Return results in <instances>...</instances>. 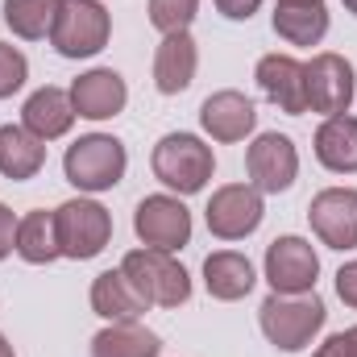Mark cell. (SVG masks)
Wrapping results in <instances>:
<instances>
[{
    "mask_svg": "<svg viewBox=\"0 0 357 357\" xmlns=\"http://www.w3.org/2000/svg\"><path fill=\"white\" fill-rule=\"evenodd\" d=\"M270 25L291 46H320L328 33V4H274Z\"/></svg>",
    "mask_w": 357,
    "mask_h": 357,
    "instance_id": "603a6c76",
    "label": "cell"
},
{
    "mask_svg": "<svg viewBox=\"0 0 357 357\" xmlns=\"http://www.w3.org/2000/svg\"><path fill=\"white\" fill-rule=\"evenodd\" d=\"M21 125L33 133V137H42V142H59V137H67L71 133V125H75V104H71V91L67 88H38L29 100H25V108H21Z\"/></svg>",
    "mask_w": 357,
    "mask_h": 357,
    "instance_id": "ac0fdd59",
    "label": "cell"
},
{
    "mask_svg": "<svg viewBox=\"0 0 357 357\" xmlns=\"http://www.w3.org/2000/svg\"><path fill=\"white\" fill-rule=\"evenodd\" d=\"M195 71H199V46H195L191 29L167 33L154 50V88L162 96H178V91L191 88Z\"/></svg>",
    "mask_w": 357,
    "mask_h": 357,
    "instance_id": "2e32d148",
    "label": "cell"
},
{
    "mask_svg": "<svg viewBox=\"0 0 357 357\" xmlns=\"http://www.w3.org/2000/svg\"><path fill=\"white\" fill-rule=\"evenodd\" d=\"M258 88L270 104H278V112L287 116H303L307 112V79H303V63L291 54H262L258 71H254Z\"/></svg>",
    "mask_w": 357,
    "mask_h": 357,
    "instance_id": "5bb4252c",
    "label": "cell"
},
{
    "mask_svg": "<svg viewBox=\"0 0 357 357\" xmlns=\"http://www.w3.org/2000/svg\"><path fill=\"white\" fill-rule=\"evenodd\" d=\"M254 282H258L254 262H250L245 254H237V250H216V254L204 258V287H208V295L220 299V303L245 299V295L254 291Z\"/></svg>",
    "mask_w": 357,
    "mask_h": 357,
    "instance_id": "ffe728a7",
    "label": "cell"
},
{
    "mask_svg": "<svg viewBox=\"0 0 357 357\" xmlns=\"http://www.w3.org/2000/svg\"><path fill=\"white\" fill-rule=\"evenodd\" d=\"M303 79H307V112H349L354 104V63L345 54L320 50L312 63H303Z\"/></svg>",
    "mask_w": 357,
    "mask_h": 357,
    "instance_id": "30bf717a",
    "label": "cell"
},
{
    "mask_svg": "<svg viewBox=\"0 0 357 357\" xmlns=\"http://www.w3.org/2000/svg\"><path fill=\"white\" fill-rule=\"evenodd\" d=\"M337 295H341V303H345V307H354V312H357V258L337 270Z\"/></svg>",
    "mask_w": 357,
    "mask_h": 357,
    "instance_id": "83f0119b",
    "label": "cell"
},
{
    "mask_svg": "<svg viewBox=\"0 0 357 357\" xmlns=\"http://www.w3.org/2000/svg\"><path fill=\"white\" fill-rule=\"evenodd\" d=\"M216 8H220V17H229V21H250V17L262 8V0H216Z\"/></svg>",
    "mask_w": 357,
    "mask_h": 357,
    "instance_id": "f546056e",
    "label": "cell"
},
{
    "mask_svg": "<svg viewBox=\"0 0 357 357\" xmlns=\"http://www.w3.org/2000/svg\"><path fill=\"white\" fill-rule=\"evenodd\" d=\"M312 233L328 250H357V187H324L307 204Z\"/></svg>",
    "mask_w": 357,
    "mask_h": 357,
    "instance_id": "8fae6325",
    "label": "cell"
},
{
    "mask_svg": "<svg viewBox=\"0 0 357 357\" xmlns=\"http://www.w3.org/2000/svg\"><path fill=\"white\" fill-rule=\"evenodd\" d=\"M59 4L63 0H4V25L25 42H42L54 29Z\"/></svg>",
    "mask_w": 357,
    "mask_h": 357,
    "instance_id": "d4e9b609",
    "label": "cell"
},
{
    "mask_svg": "<svg viewBox=\"0 0 357 357\" xmlns=\"http://www.w3.org/2000/svg\"><path fill=\"white\" fill-rule=\"evenodd\" d=\"M162 341L137 320H116L91 337V357H158Z\"/></svg>",
    "mask_w": 357,
    "mask_h": 357,
    "instance_id": "7402d4cb",
    "label": "cell"
},
{
    "mask_svg": "<svg viewBox=\"0 0 357 357\" xmlns=\"http://www.w3.org/2000/svg\"><path fill=\"white\" fill-rule=\"evenodd\" d=\"M0 357H17V354H13V345L4 341V333H0Z\"/></svg>",
    "mask_w": 357,
    "mask_h": 357,
    "instance_id": "d6a6232c",
    "label": "cell"
},
{
    "mask_svg": "<svg viewBox=\"0 0 357 357\" xmlns=\"http://www.w3.org/2000/svg\"><path fill=\"white\" fill-rule=\"evenodd\" d=\"M67 91H71L75 116H84V121H108V116L125 112V104H129V88L112 67H91Z\"/></svg>",
    "mask_w": 357,
    "mask_h": 357,
    "instance_id": "9a60e30c",
    "label": "cell"
},
{
    "mask_svg": "<svg viewBox=\"0 0 357 357\" xmlns=\"http://www.w3.org/2000/svg\"><path fill=\"white\" fill-rule=\"evenodd\" d=\"M312 357H345V345H341V333H333V337H328V341H324V345H320V349H316Z\"/></svg>",
    "mask_w": 357,
    "mask_h": 357,
    "instance_id": "4dcf8cb0",
    "label": "cell"
},
{
    "mask_svg": "<svg viewBox=\"0 0 357 357\" xmlns=\"http://www.w3.org/2000/svg\"><path fill=\"white\" fill-rule=\"evenodd\" d=\"M112 38V13L100 0H63L54 29H50V46L63 59H96Z\"/></svg>",
    "mask_w": 357,
    "mask_h": 357,
    "instance_id": "5b68a950",
    "label": "cell"
},
{
    "mask_svg": "<svg viewBox=\"0 0 357 357\" xmlns=\"http://www.w3.org/2000/svg\"><path fill=\"white\" fill-rule=\"evenodd\" d=\"M262 216H266V204L254 183H225L212 191V199L204 208L208 233L220 241H245L250 233H258Z\"/></svg>",
    "mask_w": 357,
    "mask_h": 357,
    "instance_id": "52a82bcc",
    "label": "cell"
},
{
    "mask_svg": "<svg viewBox=\"0 0 357 357\" xmlns=\"http://www.w3.org/2000/svg\"><path fill=\"white\" fill-rule=\"evenodd\" d=\"M17 254L29 266H46V262L63 258L59 254V233H54V212L38 208V212H25L17 220Z\"/></svg>",
    "mask_w": 357,
    "mask_h": 357,
    "instance_id": "cb8c5ba5",
    "label": "cell"
},
{
    "mask_svg": "<svg viewBox=\"0 0 357 357\" xmlns=\"http://www.w3.org/2000/svg\"><path fill=\"white\" fill-rule=\"evenodd\" d=\"M341 345H345V357H357V324L341 333Z\"/></svg>",
    "mask_w": 357,
    "mask_h": 357,
    "instance_id": "1f68e13d",
    "label": "cell"
},
{
    "mask_svg": "<svg viewBox=\"0 0 357 357\" xmlns=\"http://www.w3.org/2000/svg\"><path fill=\"white\" fill-rule=\"evenodd\" d=\"M133 233L146 250L175 254L191 241V212L178 195H146L133 208Z\"/></svg>",
    "mask_w": 357,
    "mask_h": 357,
    "instance_id": "9c48e42d",
    "label": "cell"
},
{
    "mask_svg": "<svg viewBox=\"0 0 357 357\" xmlns=\"http://www.w3.org/2000/svg\"><path fill=\"white\" fill-rule=\"evenodd\" d=\"M266 282L274 295H303V291H316V278H320V254L312 250L307 237H274L266 245Z\"/></svg>",
    "mask_w": 357,
    "mask_h": 357,
    "instance_id": "ba28073f",
    "label": "cell"
},
{
    "mask_svg": "<svg viewBox=\"0 0 357 357\" xmlns=\"http://www.w3.org/2000/svg\"><path fill=\"white\" fill-rule=\"evenodd\" d=\"M121 270L133 278V287L150 299V307L158 303V307H178V303H187L191 299V274L183 270L175 254H167V250H129L125 254V262Z\"/></svg>",
    "mask_w": 357,
    "mask_h": 357,
    "instance_id": "8992f818",
    "label": "cell"
},
{
    "mask_svg": "<svg viewBox=\"0 0 357 357\" xmlns=\"http://www.w3.org/2000/svg\"><path fill=\"white\" fill-rule=\"evenodd\" d=\"M328 320V307L316 291H303V295H274L270 291L258 307V324L266 333V341L282 354H299L316 341V333L324 328Z\"/></svg>",
    "mask_w": 357,
    "mask_h": 357,
    "instance_id": "6da1fadb",
    "label": "cell"
},
{
    "mask_svg": "<svg viewBox=\"0 0 357 357\" xmlns=\"http://www.w3.org/2000/svg\"><path fill=\"white\" fill-rule=\"evenodd\" d=\"M25 79H29V59L17 46L0 42V100L17 96V91L25 88Z\"/></svg>",
    "mask_w": 357,
    "mask_h": 357,
    "instance_id": "4316f807",
    "label": "cell"
},
{
    "mask_svg": "<svg viewBox=\"0 0 357 357\" xmlns=\"http://www.w3.org/2000/svg\"><path fill=\"white\" fill-rule=\"evenodd\" d=\"M195 13H199V0H150V25H154L162 38L191 29Z\"/></svg>",
    "mask_w": 357,
    "mask_h": 357,
    "instance_id": "484cf974",
    "label": "cell"
},
{
    "mask_svg": "<svg viewBox=\"0 0 357 357\" xmlns=\"http://www.w3.org/2000/svg\"><path fill=\"white\" fill-rule=\"evenodd\" d=\"M199 125H204V133H208L212 142L233 146V142H245V137L254 133L258 108H254V100H250L245 91H237V88L212 91V96L199 104Z\"/></svg>",
    "mask_w": 357,
    "mask_h": 357,
    "instance_id": "4fadbf2b",
    "label": "cell"
},
{
    "mask_svg": "<svg viewBox=\"0 0 357 357\" xmlns=\"http://www.w3.org/2000/svg\"><path fill=\"white\" fill-rule=\"evenodd\" d=\"M312 150H316V162L324 171L357 175V116H349V112L324 116V125L312 137Z\"/></svg>",
    "mask_w": 357,
    "mask_h": 357,
    "instance_id": "d6986e66",
    "label": "cell"
},
{
    "mask_svg": "<svg viewBox=\"0 0 357 357\" xmlns=\"http://www.w3.org/2000/svg\"><path fill=\"white\" fill-rule=\"evenodd\" d=\"M125 171H129V154H125V142L112 137V133H88V137L71 142L67 154H63L67 183L88 191V195L112 191L125 178Z\"/></svg>",
    "mask_w": 357,
    "mask_h": 357,
    "instance_id": "3957f363",
    "label": "cell"
},
{
    "mask_svg": "<svg viewBox=\"0 0 357 357\" xmlns=\"http://www.w3.org/2000/svg\"><path fill=\"white\" fill-rule=\"evenodd\" d=\"M91 312L108 324L116 320H142L150 312V299L133 287V278L125 270H104L91 278Z\"/></svg>",
    "mask_w": 357,
    "mask_h": 357,
    "instance_id": "e0dca14e",
    "label": "cell"
},
{
    "mask_svg": "<svg viewBox=\"0 0 357 357\" xmlns=\"http://www.w3.org/2000/svg\"><path fill=\"white\" fill-rule=\"evenodd\" d=\"M54 233H59V254L71 262H91L104 254L112 241V212L88 195H75L54 208Z\"/></svg>",
    "mask_w": 357,
    "mask_h": 357,
    "instance_id": "277c9868",
    "label": "cell"
},
{
    "mask_svg": "<svg viewBox=\"0 0 357 357\" xmlns=\"http://www.w3.org/2000/svg\"><path fill=\"white\" fill-rule=\"evenodd\" d=\"M17 250V216L8 204H0V262Z\"/></svg>",
    "mask_w": 357,
    "mask_h": 357,
    "instance_id": "f1b7e54d",
    "label": "cell"
},
{
    "mask_svg": "<svg viewBox=\"0 0 357 357\" xmlns=\"http://www.w3.org/2000/svg\"><path fill=\"white\" fill-rule=\"evenodd\" d=\"M150 167H154V178L162 187H171L178 195H195L212 183L216 154L195 133H167V137H158V146L150 154Z\"/></svg>",
    "mask_w": 357,
    "mask_h": 357,
    "instance_id": "7a4b0ae2",
    "label": "cell"
},
{
    "mask_svg": "<svg viewBox=\"0 0 357 357\" xmlns=\"http://www.w3.org/2000/svg\"><path fill=\"white\" fill-rule=\"evenodd\" d=\"M341 4H345V8H349V13L357 17V0H341Z\"/></svg>",
    "mask_w": 357,
    "mask_h": 357,
    "instance_id": "836d02e7",
    "label": "cell"
},
{
    "mask_svg": "<svg viewBox=\"0 0 357 357\" xmlns=\"http://www.w3.org/2000/svg\"><path fill=\"white\" fill-rule=\"evenodd\" d=\"M245 175L262 195H278L299 178V150L287 133H262L245 150Z\"/></svg>",
    "mask_w": 357,
    "mask_h": 357,
    "instance_id": "7c38bea8",
    "label": "cell"
},
{
    "mask_svg": "<svg viewBox=\"0 0 357 357\" xmlns=\"http://www.w3.org/2000/svg\"><path fill=\"white\" fill-rule=\"evenodd\" d=\"M46 167V142L33 137L25 125H0V175L25 183Z\"/></svg>",
    "mask_w": 357,
    "mask_h": 357,
    "instance_id": "44dd1931",
    "label": "cell"
}]
</instances>
